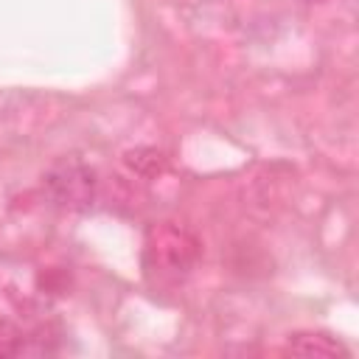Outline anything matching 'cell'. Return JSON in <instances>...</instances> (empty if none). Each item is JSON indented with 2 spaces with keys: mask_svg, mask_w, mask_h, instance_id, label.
Masks as SVG:
<instances>
[{
  "mask_svg": "<svg viewBox=\"0 0 359 359\" xmlns=\"http://www.w3.org/2000/svg\"><path fill=\"white\" fill-rule=\"evenodd\" d=\"M22 342H25L22 331L14 323H8V320L0 317V359L22 353Z\"/></svg>",
  "mask_w": 359,
  "mask_h": 359,
  "instance_id": "3",
  "label": "cell"
},
{
  "mask_svg": "<svg viewBox=\"0 0 359 359\" xmlns=\"http://www.w3.org/2000/svg\"><path fill=\"white\" fill-rule=\"evenodd\" d=\"M289 353L297 356H314V359H337V356H348L345 345L328 334H292L286 342Z\"/></svg>",
  "mask_w": 359,
  "mask_h": 359,
  "instance_id": "2",
  "label": "cell"
},
{
  "mask_svg": "<svg viewBox=\"0 0 359 359\" xmlns=\"http://www.w3.org/2000/svg\"><path fill=\"white\" fill-rule=\"evenodd\" d=\"M50 196L65 208H87L95 199V171L81 163H62L48 177Z\"/></svg>",
  "mask_w": 359,
  "mask_h": 359,
  "instance_id": "1",
  "label": "cell"
}]
</instances>
